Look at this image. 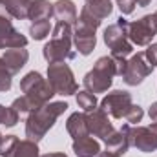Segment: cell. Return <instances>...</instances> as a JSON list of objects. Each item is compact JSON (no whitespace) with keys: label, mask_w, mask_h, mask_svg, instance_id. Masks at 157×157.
Masks as SVG:
<instances>
[{"label":"cell","mask_w":157,"mask_h":157,"mask_svg":"<svg viewBox=\"0 0 157 157\" xmlns=\"http://www.w3.org/2000/svg\"><path fill=\"white\" fill-rule=\"evenodd\" d=\"M143 115H144V112H143V108L139 106V104H132V108L128 110V113H126V121H128V124H137V122H141L143 121Z\"/></svg>","instance_id":"28"},{"label":"cell","mask_w":157,"mask_h":157,"mask_svg":"<svg viewBox=\"0 0 157 157\" xmlns=\"http://www.w3.org/2000/svg\"><path fill=\"white\" fill-rule=\"evenodd\" d=\"M73 152L77 157H97L101 152V144L97 139L86 135L73 141Z\"/></svg>","instance_id":"18"},{"label":"cell","mask_w":157,"mask_h":157,"mask_svg":"<svg viewBox=\"0 0 157 157\" xmlns=\"http://www.w3.org/2000/svg\"><path fill=\"white\" fill-rule=\"evenodd\" d=\"M152 18H154V24H155V28H157V11L152 15Z\"/></svg>","instance_id":"35"},{"label":"cell","mask_w":157,"mask_h":157,"mask_svg":"<svg viewBox=\"0 0 157 157\" xmlns=\"http://www.w3.org/2000/svg\"><path fill=\"white\" fill-rule=\"evenodd\" d=\"M48 82L51 84L55 95H62V97L73 95L78 90L75 75L66 62H55L48 66Z\"/></svg>","instance_id":"7"},{"label":"cell","mask_w":157,"mask_h":157,"mask_svg":"<svg viewBox=\"0 0 157 157\" xmlns=\"http://www.w3.org/2000/svg\"><path fill=\"white\" fill-rule=\"evenodd\" d=\"M148 115H150V119H152L154 122H157V101L152 102V106H150V110H148Z\"/></svg>","instance_id":"31"},{"label":"cell","mask_w":157,"mask_h":157,"mask_svg":"<svg viewBox=\"0 0 157 157\" xmlns=\"http://www.w3.org/2000/svg\"><path fill=\"white\" fill-rule=\"evenodd\" d=\"M18 119H20V113L15 108H11V106L9 108H4L0 104V124H4L7 128H13L18 122Z\"/></svg>","instance_id":"26"},{"label":"cell","mask_w":157,"mask_h":157,"mask_svg":"<svg viewBox=\"0 0 157 157\" xmlns=\"http://www.w3.org/2000/svg\"><path fill=\"white\" fill-rule=\"evenodd\" d=\"M101 24H102V20H99L86 7H82L77 18V24L73 28V44L80 55H90L95 49V44H97L95 31L99 29Z\"/></svg>","instance_id":"4"},{"label":"cell","mask_w":157,"mask_h":157,"mask_svg":"<svg viewBox=\"0 0 157 157\" xmlns=\"http://www.w3.org/2000/svg\"><path fill=\"white\" fill-rule=\"evenodd\" d=\"M132 104H133V101L128 91L115 90V91H110L101 101V110L106 112L108 115H112L113 119H124L128 110L132 108Z\"/></svg>","instance_id":"11"},{"label":"cell","mask_w":157,"mask_h":157,"mask_svg":"<svg viewBox=\"0 0 157 157\" xmlns=\"http://www.w3.org/2000/svg\"><path fill=\"white\" fill-rule=\"evenodd\" d=\"M0 141H2V133H0Z\"/></svg>","instance_id":"36"},{"label":"cell","mask_w":157,"mask_h":157,"mask_svg":"<svg viewBox=\"0 0 157 157\" xmlns=\"http://www.w3.org/2000/svg\"><path fill=\"white\" fill-rule=\"evenodd\" d=\"M53 17L59 22H64L68 26H75L77 24V7L71 0H57L53 4Z\"/></svg>","instance_id":"16"},{"label":"cell","mask_w":157,"mask_h":157,"mask_svg":"<svg viewBox=\"0 0 157 157\" xmlns=\"http://www.w3.org/2000/svg\"><path fill=\"white\" fill-rule=\"evenodd\" d=\"M51 31V24L49 20H39V22H31L29 26V35L35 40H44Z\"/></svg>","instance_id":"25"},{"label":"cell","mask_w":157,"mask_h":157,"mask_svg":"<svg viewBox=\"0 0 157 157\" xmlns=\"http://www.w3.org/2000/svg\"><path fill=\"white\" fill-rule=\"evenodd\" d=\"M154 70H155V66L146 59L144 51H139V53L132 55L130 60L126 62V70H124L122 80L128 86H139L148 75H152Z\"/></svg>","instance_id":"8"},{"label":"cell","mask_w":157,"mask_h":157,"mask_svg":"<svg viewBox=\"0 0 157 157\" xmlns=\"http://www.w3.org/2000/svg\"><path fill=\"white\" fill-rule=\"evenodd\" d=\"M86 2H90V0H86Z\"/></svg>","instance_id":"37"},{"label":"cell","mask_w":157,"mask_h":157,"mask_svg":"<svg viewBox=\"0 0 157 157\" xmlns=\"http://www.w3.org/2000/svg\"><path fill=\"white\" fill-rule=\"evenodd\" d=\"M117 2H121V0H117Z\"/></svg>","instance_id":"38"},{"label":"cell","mask_w":157,"mask_h":157,"mask_svg":"<svg viewBox=\"0 0 157 157\" xmlns=\"http://www.w3.org/2000/svg\"><path fill=\"white\" fill-rule=\"evenodd\" d=\"M20 90L24 93V97L29 101L33 112L42 108L44 104L51 102V97L55 95L51 84L48 82V78H44L39 71H29L26 73L24 78L20 80Z\"/></svg>","instance_id":"5"},{"label":"cell","mask_w":157,"mask_h":157,"mask_svg":"<svg viewBox=\"0 0 157 157\" xmlns=\"http://www.w3.org/2000/svg\"><path fill=\"white\" fill-rule=\"evenodd\" d=\"M66 110H68V104L62 101H57V102H48L42 108L31 112L26 121V137L29 141H35V143L42 141L44 135L53 128L55 121Z\"/></svg>","instance_id":"1"},{"label":"cell","mask_w":157,"mask_h":157,"mask_svg":"<svg viewBox=\"0 0 157 157\" xmlns=\"http://www.w3.org/2000/svg\"><path fill=\"white\" fill-rule=\"evenodd\" d=\"M53 17V4L48 0H33L29 6V13L28 18L31 22H39V20H49Z\"/></svg>","instance_id":"19"},{"label":"cell","mask_w":157,"mask_h":157,"mask_svg":"<svg viewBox=\"0 0 157 157\" xmlns=\"http://www.w3.org/2000/svg\"><path fill=\"white\" fill-rule=\"evenodd\" d=\"M97 157H119V155L112 154L110 150H104V152H99V155H97Z\"/></svg>","instance_id":"33"},{"label":"cell","mask_w":157,"mask_h":157,"mask_svg":"<svg viewBox=\"0 0 157 157\" xmlns=\"http://www.w3.org/2000/svg\"><path fill=\"white\" fill-rule=\"evenodd\" d=\"M18 143H20V139L17 135H6V137L2 135V141H0V157H13Z\"/></svg>","instance_id":"24"},{"label":"cell","mask_w":157,"mask_h":157,"mask_svg":"<svg viewBox=\"0 0 157 157\" xmlns=\"http://www.w3.org/2000/svg\"><path fill=\"white\" fill-rule=\"evenodd\" d=\"M84 7H86L93 17H97L99 20H104L106 17L112 15V11H113V2H112V0H90V2H86Z\"/></svg>","instance_id":"21"},{"label":"cell","mask_w":157,"mask_h":157,"mask_svg":"<svg viewBox=\"0 0 157 157\" xmlns=\"http://www.w3.org/2000/svg\"><path fill=\"white\" fill-rule=\"evenodd\" d=\"M28 39L13 28V17L0 6V49L26 48Z\"/></svg>","instance_id":"9"},{"label":"cell","mask_w":157,"mask_h":157,"mask_svg":"<svg viewBox=\"0 0 157 157\" xmlns=\"http://www.w3.org/2000/svg\"><path fill=\"white\" fill-rule=\"evenodd\" d=\"M66 130H68V133L73 137V141L90 135L86 112H75V113H71V115L68 117V121H66Z\"/></svg>","instance_id":"17"},{"label":"cell","mask_w":157,"mask_h":157,"mask_svg":"<svg viewBox=\"0 0 157 157\" xmlns=\"http://www.w3.org/2000/svg\"><path fill=\"white\" fill-rule=\"evenodd\" d=\"M130 144L135 146L143 154H150L157 150V122L150 126H135L130 128Z\"/></svg>","instance_id":"12"},{"label":"cell","mask_w":157,"mask_h":157,"mask_svg":"<svg viewBox=\"0 0 157 157\" xmlns=\"http://www.w3.org/2000/svg\"><path fill=\"white\" fill-rule=\"evenodd\" d=\"M126 33H128L130 42L135 44V46H148V44H152L154 37L157 35V28L154 24L152 15H144L143 18H139L135 22H128Z\"/></svg>","instance_id":"10"},{"label":"cell","mask_w":157,"mask_h":157,"mask_svg":"<svg viewBox=\"0 0 157 157\" xmlns=\"http://www.w3.org/2000/svg\"><path fill=\"white\" fill-rule=\"evenodd\" d=\"M126 28H128V20L121 15L115 24L104 29V44L110 48L112 57L115 59H126L128 55L133 53V44L128 39Z\"/></svg>","instance_id":"6"},{"label":"cell","mask_w":157,"mask_h":157,"mask_svg":"<svg viewBox=\"0 0 157 157\" xmlns=\"http://www.w3.org/2000/svg\"><path fill=\"white\" fill-rule=\"evenodd\" d=\"M2 60L6 62L7 70L15 75V73H18V71L28 64V60H29V53H28L26 48H11V49H6Z\"/></svg>","instance_id":"15"},{"label":"cell","mask_w":157,"mask_h":157,"mask_svg":"<svg viewBox=\"0 0 157 157\" xmlns=\"http://www.w3.org/2000/svg\"><path fill=\"white\" fill-rule=\"evenodd\" d=\"M86 119H88V132H90V135L99 137L102 141H106L112 135V132L115 130L110 117H108V113L102 112L101 108H95L93 112L86 113Z\"/></svg>","instance_id":"13"},{"label":"cell","mask_w":157,"mask_h":157,"mask_svg":"<svg viewBox=\"0 0 157 157\" xmlns=\"http://www.w3.org/2000/svg\"><path fill=\"white\" fill-rule=\"evenodd\" d=\"M146 59L157 68V44H148V49L144 51Z\"/></svg>","instance_id":"30"},{"label":"cell","mask_w":157,"mask_h":157,"mask_svg":"<svg viewBox=\"0 0 157 157\" xmlns=\"http://www.w3.org/2000/svg\"><path fill=\"white\" fill-rule=\"evenodd\" d=\"M135 6H137L135 0H121V2H117V7L121 9L122 15H130V13H133Z\"/></svg>","instance_id":"29"},{"label":"cell","mask_w":157,"mask_h":157,"mask_svg":"<svg viewBox=\"0 0 157 157\" xmlns=\"http://www.w3.org/2000/svg\"><path fill=\"white\" fill-rule=\"evenodd\" d=\"M117 75V66H115V59L110 55V57H101L93 70H90L84 78H82V84H84V90H88L90 93H106L110 88H112V82L113 77Z\"/></svg>","instance_id":"3"},{"label":"cell","mask_w":157,"mask_h":157,"mask_svg":"<svg viewBox=\"0 0 157 157\" xmlns=\"http://www.w3.org/2000/svg\"><path fill=\"white\" fill-rule=\"evenodd\" d=\"M130 124H124L121 130H113L112 132V135L104 141L106 143V150H110L112 154H115V155L122 157L126 152H128V148L132 146L130 144Z\"/></svg>","instance_id":"14"},{"label":"cell","mask_w":157,"mask_h":157,"mask_svg":"<svg viewBox=\"0 0 157 157\" xmlns=\"http://www.w3.org/2000/svg\"><path fill=\"white\" fill-rule=\"evenodd\" d=\"M77 104H78V108H82V112L90 113V112H93L97 108L99 102H97V97L93 93H90L88 90H82V91L77 93Z\"/></svg>","instance_id":"23"},{"label":"cell","mask_w":157,"mask_h":157,"mask_svg":"<svg viewBox=\"0 0 157 157\" xmlns=\"http://www.w3.org/2000/svg\"><path fill=\"white\" fill-rule=\"evenodd\" d=\"M40 157H68V155L62 154V152H53V154H46V155H40Z\"/></svg>","instance_id":"34"},{"label":"cell","mask_w":157,"mask_h":157,"mask_svg":"<svg viewBox=\"0 0 157 157\" xmlns=\"http://www.w3.org/2000/svg\"><path fill=\"white\" fill-rule=\"evenodd\" d=\"M135 4H137L139 7H146V6L152 4V0H135Z\"/></svg>","instance_id":"32"},{"label":"cell","mask_w":157,"mask_h":157,"mask_svg":"<svg viewBox=\"0 0 157 157\" xmlns=\"http://www.w3.org/2000/svg\"><path fill=\"white\" fill-rule=\"evenodd\" d=\"M11 84H13V73L7 70L6 62L0 59V91L6 93L11 90Z\"/></svg>","instance_id":"27"},{"label":"cell","mask_w":157,"mask_h":157,"mask_svg":"<svg viewBox=\"0 0 157 157\" xmlns=\"http://www.w3.org/2000/svg\"><path fill=\"white\" fill-rule=\"evenodd\" d=\"M13 157H40L39 152V144L35 141H29V139H24L18 143L17 150H15V155Z\"/></svg>","instance_id":"22"},{"label":"cell","mask_w":157,"mask_h":157,"mask_svg":"<svg viewBox=\"0 0 157 157\" xmlns=\"http://www.w3.org/2000/svg\"><path fill=\"white\" fill-rule=\"evenodd\" d=\"M33 0H0V6L17 20H24L28 18L29 13V6Z\"/></svg>","instance_id":"20"},{"label":"cell","mask_w":157,"mask_h":157,"mask_svg":"<svg viewBox=\"0 0 157 157\" xmlns=\"http://www.w3.org/2000/svg\"><path fill=\"white\" fill-rule=\"evenodd\" d=\"M42 55L49 64L75 59L77 51L73 49V28L64 22H57L53 28V37L49 42H46Z\"/></svg>","instance_id":"2"}]
</instances>
